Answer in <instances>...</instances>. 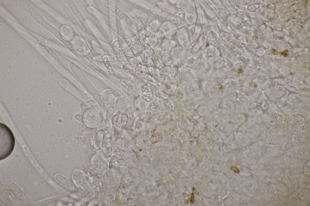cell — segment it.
<instances>
[{
  "mask_svg": "<svg viewBox=\"0 0 310 206\" xmlns=\"http://www.w3.org/2000/svg\"><path fill=\"white\" fill-rule=\"evenodd\" d=\"M280 54L284 56H286L287 55L288 51L287 50H285L281 52H279Z\"/></svg>",
  "mask_w": 310,
  "mask_h": 206,
  "instance_id": "cell-17",
  "label": "cell"
},
{
  "mask_svg": "<svg viewBox=\"0 0 310 206\" xmlns=\"http://www.w3.org/2000/svg\"><path fill=\"white\" fill-rule=\"evenodd\" d=\"M39 46L45 55L71 83L81 91L84 89L83 86L65 66L47 43L44 41H41L39 43Z\"/></svg>",
  "mask_w": 310,
  "mask_h": 206,
  "instance_id": "cell-2",
  "label": "cell"
},
{
  "mask_svg": "<svg viewBox=\"0 0 310 206\" xmlns=\"http://www.w3.org/2000/svg\"><path fill=\"white\" fill-rule=\"evenodd\" d=\"M71 42L80 52L86 56L87 57L92 55L86 43L79 35L75 34Z\"/></svg>",
  "mask_w": 310,
  "mask_h": 206,
  "instance_id": "cell-11",
  "label": "cell"
},
{
  "mask_svg": "<svg viewBox=\"0 0 310 206\" xmlns=\"http://www.w3.org/2000/svg\"><path fill=\"white\" fill-rule=\"evenodd\" d=\"M48 45L54 51L70 61L73 53L66 47L57 40L49 38L46 40Z\"/></svg>",
  "mask_w": 310,
  "mask_h": 206,
  "instance_id": "cell-10",
  "label": "cell"
},
{
  "mask_svg": "<svg viewBox=\"0 0 310 206\" xmlns=\"http://www.w3.org/2000/svg\"><path fill=\"white\" fill-rule=\"evenodd\" d=\"M69 50L78 58L100 76L102 77L104 75L105 73L104 71L97 66L88 57L80 52L73 45L71 46Z\"/></svg>",
  "mask_w": 310,
  "mask_h": 206,
  "instance_id": "cell-9",
  "label": "cell"
},
{
  "mask_svg": "<svg viewBox=\"0 0 310 206\" xmlns=\"http://www.w3.org/2000/svg\"><path fill=\"white\" fill-rule=\"evenodd\" d=\"M107 58L109 62H121L127 60L128 57L122 55L107 56Z\"/></svg>",
  "mask_w": 310,
  "mask_h": 206,
  "instance_id": "cell-14",
  "label": "cell"
},
{
  "mask_svg": "<svg viewBox=\"0 0 310 206\" xmlns=\"http://www.w3.org/2000/svg\"><path fill=\"white\" fill-rule=\"evenodd\" d=\"M59 32L62 36L70 42L73 40L75 35L72 28L67 24H63L60 26Z\"/></svg>",
  "mask_w": 310,
  "mask_h": 206,
  "instance_id": "cell-12",
  "label": "cell"
},
{
  "mask_svg": "<svg viewBox=\"0 0 310 206\" xmlns=\"http://www.w3.org/2000/svg\"><path fill=\"white\" fill-rule=\"evenodd\" d=\"M242 69L241 68H240V69H239V72L240 73L241 72H242Z\"/></svg>",
  "mask_w": 310,
  "mask_h": 206,
  "instance_id": "cell-19",
  "label": "cell"
},
{
  "mask_svg": "<svg viewBox=\"0 0 310 206\" xmlns=\"http://www.w3.org/2000/svg\"><path fill=\"white\" fill-rule=\"evenodd\" d=\"M64 1L79 21L98 53L102 57L107 55L99 40L96 37L86 19L74 2L71 0H64Z\"/></svg>",
  "mask_w": 310,
  "mask_h": 206,
  "instance_id": "cell-3",
  "label": "cell"
},
{
  "mask_svg": "<svg viewBox=\"0 0 310 206\" xmlns=\"http://www.w3.org/2000/svg\"><path fill=\"white\" fill-rule=\"evenodd\" d=\"M126 42L124 39H117L112 42V45L117 48L121 49L127 48Z\"/></svg>",
  "mask_w": 310,
  "mask_h": 206,
  "instance_id": "cell-15",
  "label": "cell"
},
{
  "mask_svg": "<svg viewBox=\"0 0 310 206\" xmlns=\"http://www.w3.org/2000/svg\"><path fill=\"white\" fill-rule=\"evenodd\" d=\"M231 169L236 173H238L239 171V169L235 166H232L231 167Z\"/></svg>",
  "mask_w": 310,
  "mask_h": 206,
  "instance_id": "cell-16",
  "label": "cell"
},
{
  "mask_svg": "<svg viewBox=\"0 0 310 206\" xmlns=\"http://www.w3.org/2000/svg\"><path fill=\"white\" fill-rule=\"evenodd\" d=\"M69 66L72 71L88 92L98 101L99 95L93 85L90 82L82 71L81 68L76 63L70 62Z\"/></svg>",
  "mask_w": 310,
  "mask_h": 206,
  "instance_id": "cell-8",
  "label": "cell"
},
{
  "mask_svg": "<svg viewBox=\"0 0 310 206\" xmlns=\"http://www.w3.org/2000/svg\"><path fill=\"white\" fill-rule=\"evenodd\" d=\"M1 159L9 156L14 148L15 139L10 129L1 123Z\"/></svg>",
  "mask_w": 310,
  "mask_h": 206,
  "instance_id": "cell-5",
  "label": "cell"
},
{
  "mask_svg": "<svg viewBox=\"0 0 310 206\" xmlns=\"http://www.w3.org/2000/svg\"><path fill=\"white\" fill-rule=\"evenodd\" d=\"M86 8L88 13L120 36L123 39H125L129 37L127 34L117 24L99 11L92 6L88 3Z\"/></svg>",
  "mask_w": 310,
  "mask_h": 206,
  "instance_id": "cell-7",
  "label": "cell"
},
{
  "mask_svg": "<svg viewBox=\"0 0 310 206\" xmlns=\"http://www.w3.org/2000/svg\"><path fill=\"white\" fill-rule=\"evenodd\" d=\"M104 50L110 52L115 55H124L126 53L125 50L115 47L112 45L103 40H99Z\"/></svg>",
  "mask_w": 310,
  "mask_h": 206,
  "instance_id": "cell-13",
  "label": "cell"
},
{
  "mask_svg": "<svg viewBox=\"0 0 310 206\" xmlns=\"http://www.w3.org/2000/svg\"><path fill=\"white\" fill-rule=\"evenodd\" d=\"M0 21L35 42L39 43L46 41L43 37L28 30L1 12H0Z\"/></svg>",
  "mask_w": 310,
  "mask_h": 206,
  "instance_id": "cell-6",
  "label": "cell"
},
{
  "mask_svg": "<svg viewBox=\"0 0 310 206\" xmlns=\"http://www.w3.org/2000/svg\"><path fill=\"white\" fill-rule=\"evenodd\" d=\"M256 86H257V85H256V84H254V87H256Z\"/></svg>",
  "mask_w": 310,
  "mask_h": 206,
  "instance_id": "cell-20",
  "label": "cell"
},
{
  "mask_svg": "<svg viewBox=\"0 0 310 206\" xmlns=\"http://www.w3.org/2000/svg\"><path fill=\"white\" fill-rule=\"evenodd\" d=\"M191 201L192 202H194V200H194V194H193V193H192V196H191Z\"/></svg>",
  "mask_w": 310,
  "mask_h": 206,
  "instance_id": "cell-18",
  "label": "cell"
},
{
  "mask_svg": "<svg viewBox=\"0 0 310 206\" xmlns=\"http://www.w3.org/2000/svg\"><path fill=\"white\" fill-rule=\"evenodd\" d=\"M56 2L67 14L79 35L83 39L98 66L103 64L101 56L97 51L86 32L70 8L64 0H56Z\"/></svg>",
  "mask_w": 310,
  "mask_h": 206,
  "instance_id": "cell-1",
  "label": "cell"
},
{
  "mask_svg": "<svg viewBox=\"0 0 310 206\" xmlns=\"http://www.w3.org/2000/svg\"><path fill=\"white\" fill-rule=\"evenodd\" d=\"M14 1L31 15L39 24L50 31L63 43L67 39L56 28L46 21L25 0H15Z\"/></svg>",
  "mask_w": 310,
  "mask_h": 206,
  "instance_id": "cell-4",
  "label": "cell"
}]
</instances>
